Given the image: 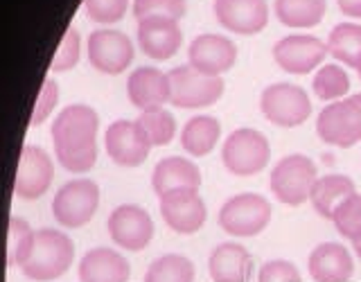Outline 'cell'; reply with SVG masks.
<instances>
[{"instance_id": "obj_1", "label": "cell", "mask_w": 361, "mask_h": 282, "mask_svg": "<svg viewBox=\"0 0 361 282\" xmlns=\"http://www.w3.org/2000/svg\"><path fill=\"white\" fill-rule=\"evenodd\" d=\"M97 111L86 104L66 106L52 122L54 156L63 169L84 174L97 163Z\"/></svg>"}, {"instance_id": "obj_2", "label": "cell", "mask_w": 361, "mask_h": 282, "mask_svg": "<svg viewBox=\"0 0 361 282\" xmlns=\"http://www.w3.org/2000/svg\"><path fill=\"white\" fill-rule=\"evenodd\" d=\"M75 259V244L61 231L41 228L34 237L32 253L23 264V276L34 282H48L61 278Z\"/></svg>"}, {"instance_id": "obj_3", "label": "cell", "mask_w": 361, "mask_h": 282, "mask_svg": "<svg viewBox=\"0 0 361 282\" xmlns=\"http://www.w3.org/2000/svg\"><path fill=\"white\" fill-rule=\"evenodd\" d=\"M319 178V169L314 161L305 154H289L280 158L271 169L269 185L274 197L285 206H302L310 201L312 188Z\"/></svg>"}, {"instance_id": "obj_4", "label": "cell", "mask_w": 361, "mask_h": 282, "mask_svg": "<svg viewBox=\"0 0 361 282\" xmlns=\"http://www.w3.org/2000/svg\"><path fill=\"white\" fill-rule=\"evenodd\" d=\"M271 145L257 129H235L221 147V163L235 176H253L269 165Z\"/></svg>"}, {"instance_id": "obj_5", "label": "cell", "mask_w": 361, "mask_h": 282, "mask_svg": "<svg viewBox=\"0 0 361 282\" xmlns=\"http://www.w3.org/2000/svg\"><path fill=\"white\" fill-rule=\"evenodd\" d=\"M259 109L271 124L282 129L300 127L312 116V102L307 90L287 82L267 86L262 90V97H259Z\"/></svg>"}, {"instance_id": "obj_6", "label": "cell", "mask_w": 361, "mask_h": 282, "mask_svg": "<svg viewBox=\"0 0 361 282\" xmlns=\"http://www.w3.org/2000/svg\"><path fill=\"white\" fill-rule=\"evenodd\" d=\"M217 221L233 237H255L271 221V203L255 192H242L224 203Z\"/></svg>"}, {"instance_id": "obj_7", "label": "cell", "mask_w": 361, "mask_h": 282, "mask_svg": "<svg viewBox=\"0 0 361 282\" xmlns=\"http://www.w3.org/2000/svg\"><path fill=\"white\" fill-rule=\"evenodd\" d=\"M99 208V188L90 178H75L56 190L52 214L63 228H82Z\"/></svg>"}, {"instance_id": "obj_8", "label": "cell", "mask_w": 361, "mask_h": 282, "mask_svg": "<svg viewBox=\"0 0 361 282\" xmlns=\"http://www.w3.org/2000/svg\"><path fill=\"white\" fill-rule=\"evenodd\" d=\"M169 86H172V102L178 109H203L212 106L214 102H219L224 95V79L210 77L199 73L197 68L178 66L174 70H169Z\"/></svg>"}, {"instance_id": "obj_9", "label": "cell", "mask_w": 361, "mask_h": 282, "mask_svg": "<svg viewBox=\"0 0 361 282\" xmlns=\"http://www.w3.org/2000/svg\"><path fill=\"white\" fill-rule=\"evenodd\" d=\"M319 138L338 149H348L361 142V109L353 97L330 102L316 120Z\"/></svg>"}, {"instance_id": "obj_10", "label": "cell", "mask_w": 361, "mask_h": 282, "mask_svg": "<svg viewBox=\"0 0 361 282\" xmlns=\"http://www.w3.org/2000/svg\"><path fill=\"white\" fill-rule=\"evenodd\" d=\"M106 228L113 244L124 248V251L138 253L154 240V221L149 212L135 203H122L113 210L109 214Z\"/></svg>"}, {"instance_id": "obj_11", "label": "cell", "mask_w": 361, "mask_h": 282, "mask_svg": "<svg viewBox=\"0 0 361 282\" xmlns=\"http://www.w3.org/2000/svg\"><path fill=\"white\" fill-rule=\"evenodd\" d=\"M88 61L104 75H120L133 61V43L120 30H93L88 37Z\"/></svg>"}, {"instance_id": "obj_12", "label": "cell", "mask_w": 361, "mask_h": 282, "mask_svg": "<svg viewBox=\"0 0 361 282\" xmlns=\"http://www.w3.org/2000/svg\"><path fill=\"white\" fill-rule=\"evenodd\" d=\"M327 56V43L312 34H289L274 45V59L285 73L310 75Z\"/></svg>"}, {"instance_id": "obj_13", "label": "cell", "mask_w": 361, "mask_h": 282, "mask_svg": "<svg viewBox=\"0 0 361 282\" xmlns=\"http://www.w3.org/2000/svg\"><path fill=\"white\" fill-rule=\"evenodd\" d=\"M104 147L109 158L120 167H138L147 161L152 145L138 122L116 120L104 133Z\"/></svg>"}, {"instance_id": "obj_14", "label": "cell", "mask_w": 361, "mask_h": 282, "mask_svg": "<svg viewBox=\"0 0 361 282\" xmlns=\"http://www.w3.org/2000/svg\"><path fill=\"white\" fill-rule=\"evenodd\" d=\"M161 217L178 235H195L208 219V208L199 190H178L161 197Z\"/></svg>"}, {"instance_id": "obj_15", "label": "cell", "mask_w": 361, "mask_h": 282, "mask_svg": "<svg viewBox=\"0 0 361 282\" xmlns=\"http://www.w3.org/2000/svg\"><path fill=\"white\" fill-rule=\"evenodd\" d=\"M190 66L210 77H221L237 61V45L221 34H199L188 48Z\"/></svg>"}, {"instance_id": "obj_16", "label": "cell", "mask_w": 361, "mask_h": 282, "mask_svg": "<svg viewBox=\"0 0 361 282\" xmlns=\"http://www.w3.org/2000/svg\"><path fill=\"white\" fill-rule=\"evenodd\" d=\"M212 9L224 30L242 37L259 34L269 23L267 0H214Z\"/></svg>"}, {"instance_id": "obj_17", "label": "cell", "mask_w": 361, "mask_h": 282, "mask_svg": "<svg viewBox=\"0 0 361 282\" xmlns=\"http://www.w3.org/2000/svg\"><path fill=\"white\" fill-rule=\"evenodd\" d=\"M54 167L50 156L45 154V149L34 145H25L18 158L16 167V180H14V195L20 199H39L48 192L52 183Z\"/></svg>"}, {"instance_id": "obj_18", "label": "cell", "mask_w": 361, "mask_h": 282, "mask_svg": "<svg viewBox=\"0 0 361 282\" xmlns=\"http://www.w3.org/2000/svg\"><path fill=\"white\" fill-rule=\"evenodd\" d=\"M127 95L129 102L142 111L163 109L169 97H172V86H169V75L158 70L154 66H140L127 79Z\"/></svg>"}, {"instance_id": "obj_19", "label": "cell", "mask_w": 361, "mask_h": 282, "mask_svg": "<svg viewBox=\"0 0 361 282\" xmlns=\"http://www.w3.org/2000/svg\"><path fill=\"white\" fill-rule=\"evenodd\" d=\"M183 43V32L178 27V20L172 18H142L138 20V45L142 52L154 61H167L178 52Z\"/></svg>"}, {"instance_id": "obj_20", "label": "cell", "mask_w": 361, "mask_h": 282, "mask_svg": "<svg viewBox=\"0 0 361 282\" xmlns=\"http://www.w3.org/2000/svg\"><path fill=\"white\" fill-rule=\"evenodd\" d=\"M307 271L314 282H348L355 274V259L343 244L323 242L310 253Z\"/></svg>"}, {"instance_id": "obj_21", "label": "cell", "mask_w": 361, "mask_h": 282, "mask_svg": "<svg viewBox=\"0 0 361 282\" xmlns=\"http://www.w3.org/2000/svg\"><path fill=\"white\" fill-rule=\"evenodd\" d=\"M208 271L212 282H251L255 262L242 244L224 242L210 253Z\"/></svg>"}, {"instance_id": "obj_22", "label": "cell", "mask_w": 361, "mask_h": 282, "mask_svg": "<svg viewBox=\"0 0 361 282\" xmlns=\"http://www.w3.org/2000/svg\"><path fill=\"white\" fill-rule=\"evenodd\" d=\"M152 188L158 199L178 190H199L201 169L183 156H169L158 161L152 174Z\"/></svg>"}, {"instance_id": "obj_23", "label": "cell", "mask_w": 361, "mask_h": 282, "mask_svg": "<svg viewBox=\"0 0 361 282\" xmlns=\"http://www.w3.org/2000/svg\"><path fill=\"white\" fill-rule=\"evenodd\" d=\"M129 276L127 257L106 246L90 248L79 262V282H127Z\"/></svg>"}, {"instance_id": "obj_24", "label": "cell", "mask_w": 361, "mask_h": 282, "mask_svg": "<svg viewBox=\"0 0 361 282\" xmlns=\"http://www.w3.org/2000/svg\"><path fill=\"white\" fill-rule=\"evenodd\" d=\"M353 195H357V185L353 178L345 174H327V176L316 178L310 201L321 217L332 219L334 210Z\"/></svg>"}, {"instance_id": "obj_25", "label": "cell", "mask_w": 361, "mask_h": 282, "mask_svg": "<svg viewBox=\"0 0 361 282\" xmlns=\"http://www.w3.org/2000/svg\"><path fill=\"white\" fill-rule=\"evenodd\" d=\"M221 138V124L212 116H195L185 122L180 131V147L185 154L203 158L208 156Z\"/></svg>"}, {"instance_id": "obj_26", "label": "cell", "mask_w": 361, "mask_h": 282, "mask_svg": "<svg viewBox=\"0 0 361 282\" xmlns=\"http://www.w3.org/2000/svg\"><path fill=\"white\" fill-rule=\"evenodd\" d=\"M327 52L348 68H361V25L359 23H338L327 37Z\"/></svg>"}, {"instance_id": "obj_27", "label": "cell", "mask_w": 361, "mask_h": 282, "mask_svg": "<svg viewBox=\"0 0 361 282\" xmlns=\"http://www.w3.org/2000/svg\"><path fill=\"white\" fill-rule=\"evenodd\" d=\"M325 9V0H276L278 20L293 30L316 27L323 20Z\"/></svg>"}, {"instance_id": "obj_28", "label": "cell", "mask_w": 361, "mask_h": 282, "mask_svg": "<svg viewBox=\"0 0 361 282\" xmlns=\"http://www.w3.org/2000/svg\"><path fill=\"white\" fill-rule=\"evenodd\" d=\"M195 264L192 259L178 253H167L156 257L145 274V282H195Z\"/></svg>"}, {"instance_id": "obj_29", "label": "cell", "mask_w": 361, "mask_h": 282, "mask_svg": "<svg viewBox=\"0 0 361 282\" xmlns=\"http://www.w3.org/2000/svg\"><path fill=\"white\" fill-rule=\"evenodd\" d=\"M314 95L323 99V102H338V99H345L348 90H350V77L343 70L341 66L336 63H325L321 66L319 70L314 75Z\"/></svg>"}, {"instance_id": "obj_30", "label": "cell", "mask_w": 361, "mask_h": 282, "mask_svg": "<svg viewBox=\"0 0 361 282\" xmlns=\"http://www.w3.org/2000/svg\"><path fill=\"white\" fill-rule=\"evenodd\" d=\"M135 122L140 124V129L145 131L147 140H149L152 147H165L172 142L176 135V120L172 113L165 109L142 111L140 118Z\"/></svg>"}, {"instance_id": "obj_31", "label": "cell", "mask_w": 361, "mask_h": 282, "mask_svg": "<svg viewBox=\"0 0 361 282\" xmlns=\"http://www.w3.org/2000/svg\"><path fill=\"white\" fill-rule=\"evenodd\" d=\"M34 237L37 233L32 231V226L20 219L11 217L9 219V231H7V266H23L27 262V257L32 253Z\"/></svg>"}, {"instance_id": "obj_32", "label": "cell", "mask_w": 361, "mask_h": 282, "mask_svg": "<svg viewBox=\"0 0 361 282\" xmlns=\"http://www.w3.org/2000/svg\"><path fill=\"white\" fill-rule=\"evenodd\" d=\"M336 233L348 242H361V195L348 197L332 214Z\"/></svg>"}, {"instance_id": "obj_33", "label": "cell", "mask_w": 361, "mask_h": 282, "mask_svg": "<svg viewBox=\"0 0 361 282\" xmlns=\"http://www.w3.org/2000/svg\"><path fill=\"white\" fill-rule=\"evenodd\" d=\"M185 14H188L185 0H133V16L138 20L152 16L180 20Z\"/></svg>"}, {"instance_id": "obj_34", "label": "cell", "mask_w": 361, "mask_h": 282, "mask_svg": "<svg viewBox=\"0 0 361 282\" xmlns=\"http://www.w3.org/2000/svg\"><path fill=\"white\" fill-rule=\"evenodd\" d=\"M84 9L90 20L99 25H111L124 18L129 9V0H84Z\"/></svg>"}, {"instance_id": "obj_35", "label": "cell", "mask_w": 361, "mask_h": 282, "mask_svg": "<svg viewBox=\"0 0 361 282\" xmlns=\"http://www.w3.org/2000/svg\"><path fill=\"white\" fill-rule=\"evenodd\" d=\"M79 48H82L79 32L75 27H68L61 43H59V48H56V52L52 56V70L66 73V70H71V68H75L79 61Z\"/></svg>"}, {"instance_id": "obj_36", "label": "cell", "mask_w": 361, "mask_h": 282, "mask_svg": "<svg viewBox=\"0 0 361 282\" xmlns=\"http://www.w3.org/2000/svg\"><path fill=\"white\" fill-rule=\"evenodd\" d=\"M257 282H302V276L289 259H269L259 266Z\"/></svg>"}, {"instance_id": "obj_37", "label": "cell", "mask_w": 361, "mask_h": 282, "mask_svg": "<svg viewBox=\"0 0 361 282\" xmlns=\"http://www.w3.org/2000/svg\"><path fill=\"white\" fill-rule=\"evenodd\" d=\"M56 99H59V86H56V82H52L50 77H45L43 86L39 90L37 104H34L32 124H41L45 118H48L50 113H52V109L56 106Z\"/></svg>"}, {"instance_id": "obj_38", "label": "cell", "mask_w": 361, "mask_h": 282, "mask_svg": "<svg viewBox=\"0 0 361 282\" xmlns=\"http://www.w3.org/2000/svg\"><path fill=\"white\" fill-rule=\"evenodd\" d=\"M336 3L345 16L361 20V0H336Z\"/></svg>"}, {"instance_id": "obj_39", "label": "cell", "mask_w": 361, "mask_h": 282, "mask_svg": "<svg viewBox=\"0 0 361 282\" xmlns=\"http://www.w3.org/2000/svg\"><path fill=\"white\" fill-rule=\"evenodd\" d=\"M353 248H355V253H357V257L361 259V242H357V244H353Z\"/></svg>"}, {"instance_id": "obj_40", "label": "cell", "mask_w": 361, "mask_h": 282, "mask_svg": "<svg viewBox=\"0 0 361 282\" xmlns=\"http://www.w3.org/2000/svg\"><path fill=\"white\" fill-rule=\"evenodd\" d=\"M353 99H355V104L361 109V93H357V95H353Z\"/></svg>"}, {"instance_id": "obj_41", "label": "cell", "mask_w": 361, "mask_h": 282, "mask_svg": "<svg viewBox=\"0 0 361 282\" xmlns=\"http://www.w3.org/2000/svg\"><path fill=\"white\" fill-rule=\"evenodd\" d=\"M359 77H361V68H359Z\"/></svg>"}]
</instances>
